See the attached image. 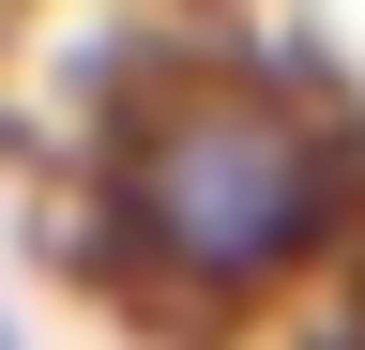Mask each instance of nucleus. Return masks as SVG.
Instances as JSON below:
<instances>
[{
	"instance_id": "nucleus-1",
	"label": "nucleus",
	"mask_w": 365,
	"mask_h": 350,
	"mask_svg": "<svg viewBox=\"0 0 365 350\" xmlns=\"http://www.w3.org/2000/svg\"><path fill=\"white\" fill-rule=\"evenodd\" d=\"M107 229L168 304L244 320V304L304 289L350 244V138L289 107L274 76H198V92L137 107L107 153Z\"/></svg>"
}]
</instances>
